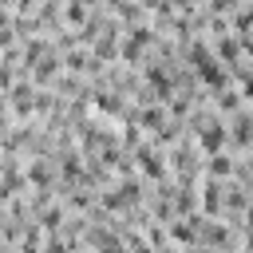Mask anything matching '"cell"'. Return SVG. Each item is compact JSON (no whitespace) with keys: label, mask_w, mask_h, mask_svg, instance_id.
Listing matches in <instances>:
<instances>
[{"label":"cell","mask_w":253,"mask_h":253,"mask_svg":"<svg viewBox=\"0 0 253 253\" xmlns=\"http://www.w3.org/2000/svg\"><path fill=\"white\" fill-rule=\"evenodd\" d=\"M229 170H233V162H229L221 150H217V154H210V174H229Z\"/></svg>","instance_id":"1"},{"label":"cell","mask_w":253,"mask_h":253,"mask_svg":"<svg viewBox=\"0 0 253 253\" xmlns=\"http://www.w3.org/2000/svg\"><path fill=\"white\" fill-rule=\"evenodd\" d=\"M63 16H67V20H71V24H79V20H83V16H87V8H83V0H71V4H67V12H63Z\"/></svg>","instance_id":"2"},{"label":"cell","mask_w":253,"mask_h":253,"mask_svg":"<svg viewBox=\"0 0 253 253\" xmlns=\"http://www.w3.org/2000/svg\"><path fill=\"white\" fill-rule=\"evenodd\" d=\"M217 55H225V59H237V40H217Z\"/></svg>","instance_id":"3"},{"label":"cell","mask_w":253,"mask_h":253,"mask_svg":"<svg viewBox=\"0 0 253 253\" xmlns=\"http://www.w3.org/2000/svg\"><path fill=\"white\" fill-rule=\"evenodd\" d=\"M241 95H245V99L253 103V79H249V75H245V83H241Z\"/></svg>","instance_id":"4"}]
</instances>
